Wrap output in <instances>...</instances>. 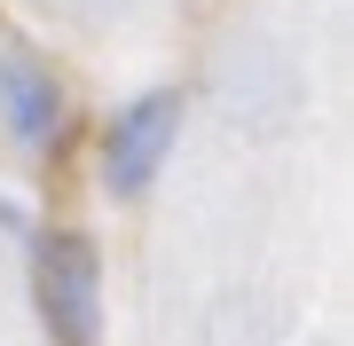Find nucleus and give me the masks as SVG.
Segmentation results:
<instances>
[{
	"label": "nucleus",
	"instance_id": "f257e3e1",
	"mask_svg": "<svg viewBox=\"0 0 354 346\" xmlns=\"http://www.w3.org/2000/svg\"><path fill=\"white\" fill-rule=\"evenodd\" d=\"M32 291H39V323H48L55 346H95L102 338V260L79 229L39 236Z\"/></svg>",
	"mask_w": 354,
	"mask_h": 346
},
{
	"label": "nucleus",
	"instance_id": "f03ea898",
	"mask_svg": "<svg viewBox=\"0 0 354 346\" xmlns=\"http://www.w3.org/2000/svg\"><path fill=\"white\" fill-rule=\"evenodd\" d=\"M174 142H181V95L174 87H142L111 118V134H102V181H111V197H142L165 173Z\"/></svg>",
	"mask_w": 354,
	"mask_h": 346
},
{
	"label": "nucleus",
	"instance_id": "7ed1b4c3",
	"mask_svg": "<svg viewBox=\"0 0 354 346\" xmlns=\"http://www.w3.org/2000/svg\"><path fill=\"white\" fill-rule=\"evenodd\" d=\"M0 126L24 142V150H48L64 134V87L32 55H0Z\"/></svg>",
	"mask_w": 354,
	"mask_h": 346
},
{
	"label": "nucleus",
	"instance_id": "20e7f679",
	"mask_svg": "<svg viewBox=\"0 0 354 346\" xmlns=\"http://www.w3.org/2000/svg\"><path fill=\"white\" fill-rule=\"evenodd\" d=\"M32 220H24V205H16V197H0V236H24Z\"/></svg>",
	"mask_w": 354,
	"mask_h": 346
}]
</instances>
